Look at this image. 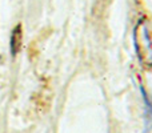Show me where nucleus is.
I'll return each instance as SVG.
<instances>
[{
  "mask_svg": "<svg viewBox=\"0 0 152 133\" xmlns=\"http://www.w3.org/2000/svg\"><path fill=\"white\" fill-rule=\"evenodd\" d=\"M134 39L140 63L144 67H152V33L143 20L135 27Z\"/></svg>",
  "mask_w": 152,
  "mask_h": 133,
  "instance_id": "nucleus-1",
  "label": "nucleus"
},
{
  "mask_svg": "<svg viewBox=\"0 0 152 133\" xmlns=\"http://www.w3.org/2000/svg\"><path fill=\"white\" fill-rule=\"evenodd\" d=\"M21 40H23V33H21V25H18L13 28L12 35H11V53L13 56L20 51L21 48Z\"/></svg>",
  "mask_w": 152,
  "mask_h": 133,
  "instance_id": "nucleus-2",
  "label": "nucleus"
}]
</instances>
